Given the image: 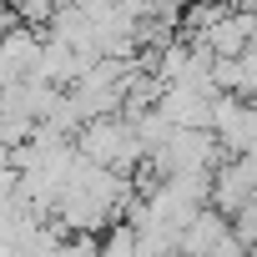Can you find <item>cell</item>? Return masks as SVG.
Instances as JSON below:
<instances>
[{"label":"cell","mask_w":257,"mask_h":257,"mask_svg":"<svg viewBox=\"0 0 257 257\" xmlns=\"http://www.w3.org/2000/svg\"><path fill=\"white\" fill-rule=\"evenodd\" d=\"M252 36H257V16H217L207 31H202V46L212 51V56H242L247 46H252Z\"/></svg>","instance_id":"1"},{"label":"cell","mask_w":257,"mask_h":257,"mask_svg":"<svg viewBox=\"0 0 257 257\" xmlns=\"http://www.w3.org/2000/svg\"><path fill=\"white\" fill-rule=\"evenodd\" d=\"M96 257H142V232L132 222H111V232H106Z\"/></svg>","instance_id":"2"},{"label":"cell","mask_w":257,"mask_h":257,"mask_svg":"<svg viewBox=\"0 0 257 257\" xmlns=\"http://www.w3.org/2000/svg\"><path fill=\"white\" fill-rule=\"evenodd\" d=\"M66 6V0H16V21L26 26H51V16Z\"/></svg>","instance_id":"3"},{"label":"cell","mask_w":257,"mask_h":257,"mask_svg":"<svg viewBox=\"0 0 257 257\" xmlns=\"http://www.w3.org/2000/svg\"><path fill=\"white\" fill-rule=\"evenodd\" d=\"M0 172H16L11 167V142H0Z\"/></svg>","instance_id":"4"}]
</instances>
